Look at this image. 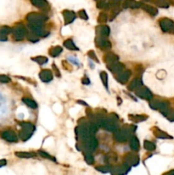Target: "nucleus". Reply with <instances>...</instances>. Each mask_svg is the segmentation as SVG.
Segmentation results:
<instances>
[{
	"mask_svg": "<svg viewBox=\"0 0 174 175\" xmlns=\"http://www.w3.org/2000/svg\"><path fill=\"white\" fill-rule=\"evenodd\" d=\"M19 125L21 129L19 132V137L22 141H27L33 136L35 127L30 122H20Z\"/></svg>",
	"mask_w": 174,
	"mask_h": 175,
	"instance_id": "f257e3e1",
	"label": "nucleus"
},
{
	"mask_svg": "<svg viewBox=\"0 0 174 175\" xmlns=\"http://www.w3.org/2000/svg\"><path fill=\"white\" fill-rule=\"evenodd\" d=\"M88 124L89 123H86V122H85V123H81L80 124V126H78V127L75 129V132H76L77 136L80 138V140L81 141L85 140V139L91 137V136H94V135L90 132Z\"/></svg>",
	"mask_w": 174,
	"mask_h": 175,
	"instance_id": "f03ea898",
	"label": "nucleus"
},
{
	"mask_svg": "<svg viewBox=\"0 0 174 175\" xmlns=\"http://www.w3.org/2000/svg\"><path fill=\"white\" fill-rule=\"evenodd\" d=\"M12 34H13V38L15 40L20 41V40L24 39L25 37L27 36V31L24 25L18 24L13 28Z\"/></svg>",
	"mask_w": 174,
	"mask_h": 175,
	"instance_id": "7ed1b4c3",
	"label": "nucleus"
},
{
	"mask_svg": "<svg viewBox=\"0 0 174 175\" xmlns=\"http://www.w3.org/2000/svg\"><path fill=\"white\" fill-rule=\"evenodd\" d=\"M131 136H132V134L130 133L128 131H126L124 127L121 130H118L114 132V139L118 142V143H125L128 140Z\"/></svg>",
	"mask_w": 174,
	"mask_h": 175,
	"instance_id": "20e7f679",
	"label": "nucleus"
},
{
	"mask_svg": "<svg viewBox=\"0 0 174 175\" xmlns=\"http://www.w3.org/2000/svg\"><path fill=\"white\" fill-rule=\"evenodd\" d=\"M26 19L28 22L31 23H38V24H44V22L47 20V17L42 14L38 13H29L27 15Z\"/></svg>",
	"mask_w": 174,
	"mask_h": 175,
	"instance_id": "39448f33",
	"label": "nucleus"
},
{
	"mask_svg": "<svg viewBox=\"0 0 174 175\" xmlns=\"http://www.w3.org/2000/svg\"><path fill=\"white\" fill-rule=\"evenodd\" d=\"M159 24L161 28V30L164 33H173L174 34V21H172L170 19L167 18H163L159 21Z\"/></svg>",
	"mask_w": 174,
	"mask_h": 175,
	"instance_id": "423d86ee",
	"label": "nucleus"
},
{
	"mask_svg": "<svg viewBox=\"0 0 174 175\" xmlns=\"http://www.w3.org/2000/svg\"><path fill=\"white\" fill-rule=\"evenodd\" d=\"M134 92H135V94H136V96H139L140 98L146 99L148 100V101L152 99V97H153V95H152L151 92L149 90V88H147L146 86H139V87H138L137 89L135 90Z\"/></svg>",
	"mask_w": 174,
	"mask_h": 175,
	"instance_id": "0eeeda50",
	"label": "nucleus"
},
{
	"mask_svg": "<svg viewBox=\"0 0 174 175\" xmlns=\"http://www.w3.org/2000/svg\"><path fill=\"white\" fill-rule=\"evenodd\" d=\"M124 163L129 165L131 167H134L139 163V156L136 154H133V153H128L124 156Z\"/></svg>",
	"mask_w": 174,
	"mask_h": 175,
	"instance_id": "6e6552de",
	"label": "nucleus"
},
{
	"mask_svg": "<svg viewBox=\"0 0 174 175\" xmlns=\"http://www.w3.org/2000/svg\"><path fill=\"white\" fill-rule=\"evenodd\" d=\"M1 137H2L3 139H4L7 142H10V143H16L18 141L17 135L12 130L3 131V132L1 133Z\"/></svg>",
	"mask_w": 174,
	"mask_h": 175,
	"instance_id": "1a4fd4ad",
	"label": "nucleus"
},
{
	"mask_svg": "<svg viewBox=\"0 0 174 175\" xmlns=\"http://www.w3.org/2000/svg\"><path fill=\"white\" fill-rule=\"evenodd\" d=\"M96 45V46L100 49H102V50H109V49L112 47V45L109 40L107 39V38H103V37H96L95 39Z\"/></svg>",
	"mask_w": 174,
	"mask_h": 175,
	"instance_id": "9d476101",
	"label": "nucleus"
},
{
	"mask_svg": "<svg viewBox=\"0 0 174 175\" xmlns=\"http://www.w3.org/2000/svg\"><path fill=\"white\" fill-rule=\"evenodd\" d=\"M130 168H131V166H129V165H127L123 162L122 165L112 168V170H111L110 173H111L112 174H115V175L126 174V173L130 171Z\"/></svg>",
	"mask_w": 174,
	"mask_h": 175,
	"instance_id": "9b49d317",
	"label": "nucleus"
},
{
	"mask_svg": "<svg viewBox=\"0 0 174 175\" xmlns=\"http://www.w3.org/2000/svg\"><path fill=\"white\" fill-rule=\"evenodd\" d=\"M131 75H132L131 70H126V71L123 70L122 72L116 74L115 78L119 83H121V84H126V83L128 81V79H130Z\"/></svg>",
	"mask_w": 174,
	"mask_h": 175,
	"instance_id": "f8f14e48",
	"label": "nucleus"
},
{
	"mask_svg": "<svg viewBox=\"0 0 174 175\" xmlns=\"http://www.w3.org/2000/svg\"><path fill=\"white\" fill-rule=\"evenodd\" d=\"M107 68L109 71H111L113 74H118V73L122 72L123 70L125 69V66L123 63H120L119 62H114L111 64H107Z\"/></svg>",
	"mask_w": 174,
	"mask_h": 175,
	"instance_id": "ddd939ff",
	"label": "nucleus"
},
{
	"mask_svg": "<svg viewBox=\"0 0 174 175\" xmlns=\"http://www.w3.org/2000/svg\"><path fill=\"white\" fill-rule=\"evenodd\" d=\"M96 34L100 36V37H103V38H108L109 34H110V28L109 26L106 25H100L96 28Z\"/></svg>",
	"mask_w": 174,
	"mask_h": 175,
	"instance_id": "4468645a",
	"label": "nucleus"
},
{
	"mask_svg": "<svg viewBox=\"0 0 174 175\" xmlns=\"http://www.w3.org/2000/svg\"><path fill=\"white\" fill-rule=\"evenodd\" d=\"M38 76H39V78H40V79L43 82H50L53 79V74L49 69H43L39 73Z\"/></svg>",
	"mask_w": 174,
	"mask_h": 175,
	"instance_id": "2eb2a0df",
	"label": "nucleus"
},
{
	"mask_svg": "<svg viewBox=\"0 0 174 175\" xmlns=\"http://www.w3.org/2000/svg\"><path fill=\"white\" fill-rule=\"evenodd\" d=\"M62 16H63V18H64L65 25H68L72 23L76 18V15H75L74 11H64L62 12Z\"/></svg>",
	"mask_w": 174,
	"mask_h": 175,
	"instance_id": "dca6fc26",
	"label": "nucleus"
},
{
	"mask_svg": "<svg viewBox=\"0 0 174 175\" xmlns=\"http://www.w3.org/2000/svg\"><path fill=\"white\" fill-rule=\"evenodd\" d=\"M157 110H159L162 114H164L165 116H167L168 113H169V111H170L169 110V103L165 102V101H159Z\"/></svg>",
	"mask_w": 174,
	"mask_h": 175,
	"instance_id": "f3484780",
	"label": "nucleus"
},
{
	"mask_svg": "<svg viewBox=\"0 0 174 175\" xmlns=\"http://www.w3.org/2000/svg\"><path fill=\"white\" fill-rule=\"evenodd\" d=\"M103 59L107 64H111L114 62H119V56L113 52H107L103 56Z\"/></svg>",
	"mask_w": 174,
	"mask_h": 175,
	"instance_id": "a211bd4d",
	"label": "nucleus"
},
{
	"mask_svg": "<svg viewBox=\"0 0 174 175\" xmlns=\"http://www.w3.org/2000/svg\"><path fill=\"white\" fill-rule=\"evenodd\" d=\"M141 86H143V81H142L141 78L136 77V78H134L132 79V81L130 83L129 86H127V88L129 91H135Z\"/></svg>",
	"mask_w": 174,
	"mask_h": 175,
	"instance_id": "6ab92c4d",
	"label": "nucleus"
},
{
	"mask_svg": "<svg viewBox=\"0 0 174 175\" xmlns=\"http://www.w3.org/2000/svg\"><path fill=\"white\" fill-rule=\"evenodd\" d=\"M129 145L130 148L133 151H138L140 148L139 141L137 139V137L135 136H131L129 138Z\"/></svg>",
	"mask_w": 174,
	"mask_h": 175,
	"instance_id": "aec40b11",
	"label": "nucleus"
},
{
	"mask_svg": "<svg viewBox=\"0 0 174 175\" xmlns=\"http://www.w3.org/2000/svg\"><path fill=\"white\" fill-rule=\"evenodd\" d=\"M130 120H132L133 122H143L148 120V116L145 114H131L128 115Z\"/></svg>",
	"mask_w": 174,
	"mask_h": 175,
	"instance_id": "412c9836",
	"label": "nucleus"
},
{
	"mask_svg": "<svg viewBox=\"0 0 174 175\" xmlns=\"http://www.w3.org/2000/svg\"><path fill=\"white\" fill-rule=\"evenodd\" d=\"M154 135L158 138H162V139H169L172 138V137L169 136L167 132H165L163 131L160 130L159 128H154Z\"/></svg>",
	"mask_w": 174,
	"mask_h": 175,
	"instance_id": "4be33fe9",
	"label": "nucleus"
},
{
	"mask_svg": "<svg viewBox=\"0 0 174 175\" xmlns=\"http://www.w3.org/2000/svg\"><path fill=\"white\" fill-rule=\"evenodd\" d=\"M31 2L34 6L42 10H46L49 8V4L45 0H31Z\"/></svg>",
	"mask_w": 174,
	"mask_h": 175,
	"instance_id": "5701e85b",
	"label": "nucleus"
},
{
	"mask_svg": "<svg viewBox=\"0 0 174 175\" xmlns=\"http://www.w3.org/2000/svg\"><path fill=\"white\" fill-rule=\"evenodd\" d=\"M141 6V4L136 2V1H134V0H126L125 1V3L123 4V7L126 8H132V9H137Z\"/></svg>",
	"mask_w": 174,
	"mask_h": 175,
	"instance_id": "b1692460",
	"label": "nucleus"
},
{
	"mask_svg": "<svg viewBox=\"0 0 174 175\" xmlns=\"http://www.w3.org/2000/svg\"><path fill=\"white\" fill-rule=\"evenodd\" d=\"M15 155L17 157L20 158H33L36 157L37 155L33 153V152H24V151H16L15 152Z\"/></svg>",
	"mask_w": 174,
	"mask_h": 175,
	"instance_id": "393cba45",
	"label": "nucleus"
},
{
	"mask_svg": "<svg viewBox=\"0 0 174 175\" xmlns=\"http://www.w3.org/2000/svg\"><path fill=\"white\" fill-rule=\"evenodd\" d=\"M141 7L143 8L144 11L148 12L149 14L151 15L152 16H155L157 14H158V11H157V9H155L154 7H152V6H150V5H147V4H143V5H141Z\"/></svg>",
	"mask_w": 174,
	"mask_h": 175,
	"instance_id": "a878e982",
	"label": "nucleus"
},
{
	"mask_svg": "<svg viewBox=\"0 0 174 175\" xmlns=\"http://www.w3.org/2000/svg\"><path fill=\"white\" fill-rule=\"evenodd\" d=\"M63 45H64L67 49L70 50V51H78V47L75 45V44L74 43V41L72 40L71 38H68L67 40H65V41L63 42Z\"/></svg>",
	"mask_w": 174,
	"mask_h": 175,
	"instance_id": "bb28decb",
	"label": "nucleus"
},
{
	"mask_svg": "<svg viewBox=\"0 0 174 175\" xmlns=\"http://www.w3.org/2000/svg\"><path fill=\"white\" fill-rule=\"evenodd\" d=\"M61 52H62V48L61 46H55V47H52V48L50 49L49 54L52 57H56V56H58L61 54Z\"/></svg>",
	"mask_w": 174,
	"mask_h": 175,
	"instance_id": "cd10ccee",
	"label": "nucleus"
},
{
	"mask_svg": "<svg viewBox=\"0 0 174 175\" xmlns=\"http://www.w3.org/2000/svg\"><path fill=\"white\" fill-rule=\"evenodd\" d=\"M22 102H23L27 107L31 108V109H37L38 108L37 103H36L33 99H31V98H28V97H23V98H22Z\"/></svg>",
	"mask_w": 174,
	"mask_h": 175,
	"instance_id": "c85d7f7f",
	"label": "nucleus"
},
{
	"mask_svg": "<svg viewBox=\"0 0 174 175\" xmlns=\"http://www.w3.org/2000/svg\"><path fill=\"white\" fill-rule=\"evenodd\" d=\"M32 60L36 62L37 63H38L39 65H44L46 62H48V58L45 57V56H35V57H32Z\"/></svg>",
	"mask_w": 174,
	"mask_h": 175,
	"instance_id": "c756f323",
	"label": "nucleus"
},
{
	"mask_svg": "<svg viewBox=\"0 0 174 175\" xmlns=\"http://www.w3.org/2000/svg\"><path fill=\"white\" fill-rule=\"evenodd\" d=\"M143 147L145 150L149 151H153L155 150V144L152 143V142H150V141H148V140H145L143 142Z\"/></svg>",
	"mask_w": 174,
	"mask_h": 175,
	"instance_id": "7c9ffc66",
	"label": "nucleus"
},
{
	"mask_svg": "<svg viewBox=\"0 0 174 175\" xmlns=\"http://www.w3.org/2000/svg\"><path fill=\"white\" fill-rule=\"evenodd\" d=\"M100 78H101V80H102L104 87L107 90L109 89V86H108V74H107V73L104 72V71L100 73Z\"/></svg>",
	"mask_w": 174,
	"mask_h": 175,
	"instance_id": "2f4dec72",
	"label": "nucleus"
},
{
	"mask_svg": "<svg viewBox=\"0 0 174 175\" xmlns=\"http://www.w3.org/2000/svg\"><path fill=\"white\" fill-rule=\"evenodd\" d=\"M27 26H28V28H30L32 31H37V30L43 29L44 24H38V23H31V22H28Z\"/></svg>",
	"mask_w": 174,
	"mask_h": 175,
	"instance_id": "473e14b6",
	"label": "nucleus"
},
{
	"mask_svg": "<svg viewBox=\"0 0 174 175\" xmlns=\"http://www.w3.org/2000/svg\"><path fill=\"white\" fill-rule=\"evenodd\" d=\"M27 38L31 42H38L39 40V37H38L37 35L33 34V32L31 33H27Z\"/></svg>",
	"mask_w": 174,
	"mask_h": 175,
	"instance_id": "72a5a7b5",
	"label": "nucleus"
},
{
	"mask_svg": "<svg viewBox=\"0 0 174 175\" xmlns=\"http://www.w3.org/2000/svg\"><path fill=\"white\" fill-rule=\"evenodd\" d=\"M38 154L40 156H42L43 158H45V159H48V160H51V161H54L56 162V159H55L53 156H51V155L48 154L47 152H44L43 150H38Z\"/></svg>",
	"mask_w": 174,
	"mask_h": 175,
	"instance_id": "f704fd0d",
	"label": "nucleus"
},
{
	"mask_svg": "<svg viewBox=\"0 0 174 175\" xmlns=\"http://www.w3.org/2000/svg\"><path fill=\"white\" fill-rule=\"evenodd\" d=\"M85 160L86 161V163L89 165H92L94 163V157L91 155V153H85Z\"/></svg>",
	"mask_w": 174,
	"mask_h": 175,
	"instance_id": "c9c22d12",
	"label": "nucleus"
},
{
	"mask_svg": "<svg viewBox=\"0 0 174 175\" xmlns=\"http://www.w3.org/2000/svg\"><path fill=\"white\" fill-rule=\"evenodd\" d=\"M96 169L97 171L101 172V173H110L112 168H110L109 166H101V167H96Z\"/></svg>",
	"mask_w": 174,
	"mask_h": 175,
	"instance_id": "e433bc0d",
	"label": "nucleus"
},
{
	"mask_svg": "<svg viewBox=\"0 0 174 175\" xmlns=\"http://www.w3.org/2000/svg\"><path fill=\"white\" fill-rule=\"evenodd\" d=\"M97 21H98L99 23H105L107 22L108 21V16L106 13L104 12H102V13H100V15L98 16V19H97Z\"/></svg>",
	"mask_w": 174,
	"mask_h": 175,
	"instance_id": "4c0bfd02",
	"label": "nucleus"
},
{
	"mask_svg": "<svg viewBox=\"0 0 174 175\" xmlns=\"http://www.w3.org/2000/svg\"><path fill=\"white\" fill-rule=\"evenodd\" d=\"M12 30H13V29L11 28H10V27H8V26H3V27H2V28H0V32L4 35H8L10 34H11V33H12Z\"/></svg>",
	"mask_w": 174,
	"mask_h": 175,
	"instance_id": "58836bf2",
	"label": "nucleus"
},
{
	"mask_svg": "<svg viewBox=\"0 0 174 175\" xmlns=\"http://www.w3.org/2000/svg\"><path fill=\"white\" fill-rule=\"evenodd\" d=\"M106 158H107V162H112V161H117V155H116V154H114V153L107 155Z\"/></svg>",
	"mask_w": 174,
	"mask_h": 175,
	"instance_id": "ea45409f",
	"label": "nucleus"
},
{
	"mask_svg": "<svg viewBox=\"0 0 174 175\" xmlns=\"http://www.w3.org/2000/svg\"><path fill=\"white\" fill-rule=\"evenodd\" d=\"M87 55H88L89 57L91 59V60H93V61H95L96 62L99 63L98 58H97V56H96V55L95 54V52H93V51H90V52H88Z\"/></svg>",
	"mask_w": 174,
	"mask_h": 175,
	"instance_id": "a19ab883",
	"label": "nucleus"
},
{
	"mask_svg": "<svg viewBox=\"0 0 174 175\" xmlns=\"http://www.w3.org/2000/svg\"><path fill=\"white\" fill-rule=\"evenodd\" d=\"M107 118H108L109 120L114 121V122H116V123H117V122H118V120H119V117H118V115H117L116 114H114V113L109 114Z\"/></svg>",
	"mask_w": 174,
	"mask_h": 175,
	"instance_id": "79ce46f5",
	"label": "nucleus"
},
{
	"mask_svg": "<svg viewBox=\"0 0 174 175\" xmlns=\"http://www.w3.org/2000/svg\"><path fill=\"white\" fill-rule=\"evenodd\" d=\"M10 78L9 76L4 74H0V83H9L10 82Z\"/></svg>",
	"mask_w": 174,
	"mask_h": 175,
	"instance_id": "37998d69",
	"label": "nucleus"
},
{
	"mask_svg": "<svg viewBox=\"0 0 174 175\" xmlns=\"http://www.w3.org/2000/svg\"><path fill=\"white\" fill-rule=\"evenodd\" d=\"M78 16H79V17L82 18V19H84V20H88V16H87L86 12H85L84 10L79 11V12H78Z\"/></svg>",
	"mask_w": 174,
	"mask_h": 175,
	"instance_id": "c03bdc74",
	"label": "nucleus"
},
{
	"mask_svg": "<svg viewBox=\"0 0 174 175\" xmlns=\"http://www.w3.org/2000/svg\"><path fill=\"white\" fill-rule=\"evenodd\" d=\"M52 69H53V73H54L55 74H56V77H61L60 72H59V70H58V69L56 68V64H53V65H52Z\"/></svg>",
	"mask_w": 174,
	"mask_h": 175,
	"instance_id": "a18cd8bd",
	"label": "nucleus"
},
{
	"mask_svg": "<svg viewBox=\"0 0 174 175\" xmlns=\"http://www.w3.org/2000/svg\"><path fill=\"white\" fill-rule=\"evenodd\" d=\"M167 117L168 118V120H171V121H174V112L169 111V113L167 115Z\"/></svg>",
	"mask_w": 174,
	"mask_h": 175,
	"instance_id": "49530a36",
	"label": "nucleus"
},
{
	"mask_svg": "<svg viewBox=\"0 0 174 175\" xmlns=\"http://www.w3.org/2000/svg\"><path fill=\"white\" fill-rule=\"evenodd\" d=\"M106 5H107V4H106L104 1H101V2H99L98 4H97V8H99V9H104V8H106Z\"/></svg>",
	"mask_w": 174,
	"mask_h": 175,
	"instance_id": "de8ad7c7",
	"label": "nucleus"
},
{
	"mask_svg": "<svg viewBox=\"0 0 174 175\" xmlns=\"http://www.w3.org/2000/svg\"><path fill=\"white\" fill-rule=\"evenodd\" d=\"M81 82L84 84V85H89L90 84V79L87 77H84L83 79H81Z\"/></svg>",
	"mask_w": 174,
	"mask_h": 175,
	"instance_id": "09e8293b",
	"label": "nucleus"
},
{
	"mask_svg": "<svg viewBox=\"0 0 174 175\" xmlns=\"http://www.w3.org/2000/svg\"><path fill=\"white\" fill-rule=\"evenodd\" d=\"M7 35L3 34L1 32H0V41H7Z\"/></svg>",
	"mask_w": 174,
	"mask_h": 175,
	"instance_id": "8fccbe9b",
	"label": "nucleus"
},
{
	"mask_svg": "<svg viewBox=\"0 0 174 175\" xmlns=\"http://www.w3.org/2000/svg\"><path fill=\"white\" fill-rule=\"evenodd\" d=\"M7 165V161L5 159H1L0 160V168H3Z\"/></svg>",
	"mask_w": 174,
	"mask_h": 175,
	"instance_id": "3c124183",
	"label": "nucleus"
},
{
	"mask_svg": "<svg viewBox=\"0 0 174 175\" xmlns=\"http://www.w3.org/2000/svg\"><path fill=\"white\" fill-rule=\"evenodd\" d=\"M68 60L69 61H71L74 64H75V65H78V61L77 60H75V58H74V57H72V56H70L69 58H68Z\"/></svg>",
	"mask_w": 174,
	"mask_h": 175,
	"instance_id": "603ef678",
	"label": "nucleus"
},
{
	"mask_svg": "<svg viewBox=\"0 0 174 175\" xmlns=\"http://www.w3.org/2000/svg\"><path fill=\"white\" fill-rule=\"evenodd\" d=\"M78 103H81V104H84V105H85V106L88 107V105H87V104H86L85 103H84L83 101H78Z\"/></svg>",
	"mask_w": 174,
	"mask_h": 175,
	"instance_id": "864d4df0",
	"label": "nucleus"
},
{
	"mask_svg": "<svg viewBox=\"0 0 174 175\" xmlns=\"http://www.w3.org/2000/svg\"><path fill=\"white\" fill-rule=\"evenodd\" d=\"M167 173H168V174H173L174 175V170H172V171L168 172Z\"/></svg>",
	"mask_w": 174,
	"mask_h": 175,
	"instance_id": "5fc2aeb1",
	"label": "nucleus"
},
{
	"mask_svg": "<svg viewBox=\"0 0 174 175\" xmlns=\"http://www.w3.org/2000/svg\"><path fill=\"white\" fill-rule=\"evenodd\" d=\"M143 1H149V0H143Z\"/></svg>",
	"mask_w": 174,
	"mask_h": 175,
	"instance_id": "6e6d98bb",
	"label": "nucleus"
},
{
	"mask_svg": "<svg viewBox=\"0 0 174 175\" xmlns=\"http://www.w3.org/2000/svg\"><path fill=\"white\" fill-rule=\"evenodd\" d=\"M113 1H119V0H113Z\"/></svg>",
	"mask_w": 174,
	"mask_h": 175,
	"instance_id": "4d7b16f0",
	"label": "nucleus"
}]
</instances>
